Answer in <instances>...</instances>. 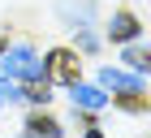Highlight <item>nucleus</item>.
I'll return each instance as SVG.
<instances>
[{"mask_svg":"<svg viewBox=\"0 0 151 138\" xmlns=\"http://www.w3.org/2000/svg\"><path fill=\"white\" fill-rule=\"evenodd\" d=\"M47 65H52V78H60V82H78V56H73V52H65V47H60V52H52V56H47Z\"/></svg>","mask_w":151,"mask_h":138,"instance_id":"2","label":"nucleus"},{"mask_svg":"<svg viewBox=\"0 0 151 138\" xmlns=\"http://www.w3.org/2000/svg\"><path fill=\"white\" fill-rule=\"evenodd\" d=\"M125 65H134V69H151V52H138V47H129V52H125Z\"/></svg>","mask_w":151,"mask_h":138,"instance_id":"7","label":"nucleus"},{"mask_svg":"<svg viewBox=\"0 0 151 138\" xmlns=\"http://www.w3.org/2000/svg\"><path fill=\"white\" fill-rule=\"evenodd\" d=\"M0 52H4V39H0Z\"/></svg>","mask_w":151,"mask_h":138,"instance_id":"10","label":"nucleus"},{"mask_svg":"<svg viewBox=\"0 0 151 138\" xmlns=\"http://www.w3.org/2000/svg\"><path fill=\"white\" fill-rule=\"evenodd\" d=\"M4 73H9V78L39 82V78H43V65H39V56L30 52V47H13V52H9V65H4Z\"/></svg>","mask_w":151,"mask_h":138,"instance_id":"1","label":"nucleus"},{"mask_svg":"<svg viewBox=\"0 0 151 138\" xmlns=\"http://www.w3.org/2000/svg\"><path fill=\"white\" fill-rule=\"evenodd\" d=\"M104 86L108 91H121V95H142L138 78H129V73H121V69H104Z\"/></svg>","mask_w":151,"mask_h":138,"instance_id":"3","label":"nucleus"},{"mask_svg":"<svg viewBox=\"0 0 151 138\" xmlns=\"http://www.w3.org/2000/svg\"><path fill=\"white\" fill-rule=\"evenodd\" d=\"M73 104H78V108H104V91H99V86L73 82Z\"/></svg>","mask_w":151,"mask_h":138,"instance_id":"5","label":"nucleus"},{"mask_svg":"<svg viewBox=\"0 0 151 138\" xmlns=\"http://www.w3.org/2000/svg\"><path fill=\"white\" fill-rule=\"evenodd\" d=\"M108 30H112V39H116V43H129V39L138 34V17H134V13H116Z\"/></svg>","mask_w":151,"mask_h":138,"instance_id":"4","label":"nucleus"},{"mask_svg":"<svg viewBox=\"0 0 151 138\" xmlns=\"http://www.w3.org/2000/svg\"><path fill=\"white\" fill-rule=\"evenodd\" d=\"M86 138H99V134H95V129H91V134H86Z\"/></svg>","mask_w":151,"mask_h":138,"instance_id":"9","label":"nucleus"},{"mask_svg":"<svg viewBox=\"0 0 151 138\" xmlns=\"http://www.w3.org/2000/svg\"><path fill=\"white\" fill-rule=\"evenodd\" d=\"M26 99H35V104H43V99H47V86H30V91H26Z\"/></svg>","mask_w":151,"mask_h":138,"instance_id":"8","label":"nucleus"},{"mask_svg":"<svg viewBox=\"0 0 151 138\" xmlns=\"http://www.w3.org/2000/svg\"><path fill=\"white\" fill-rule=\"evenodd\" d=\"M26 134H30V138H56L60 129H56V121H47V116H35V121L26 125Z\"/></svg>","mask_w":151,"mask_h":138,"instance_id":"6","label":"nucleus"}]
</instances>
